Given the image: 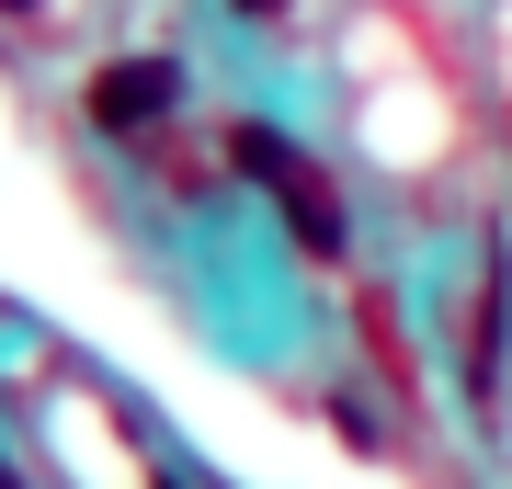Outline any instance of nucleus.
<instances>
[{
    "label": "nucleus",
    "instance_id": "nucleus-1",
    "mask_svg": "<svg viewBox=\"0 0 512 489\" xmlns=\"http://www.w3.org/2000/svg\"><path fill=\"white\" fill-rule=\"evenodd\" d=\"M228 148H239V171H262V182H274V205H285V228L308 239L319 262H342V205H330V182H319L308 160H296V148H285L274 126H239Z\"/></svg>",
    "mask_w": 512,
    "mask_h": 489
},
{
    "label": "nucleus",
    "instance_id": "nucleus-2",
    "mask_svg": "<svg viewBox=\"0 0 512 489\" xmlns=\"http://www.w3.org/2000/svg\"><path fill=\"white\" fill-rule=\"evenodd\" d=\"M160 114H171V69L160 57H114V69L92 80V126L137 137V126H160Z\"/></svg>",
    "mask_w": 512,
    "mask_h": 489
},
{
    "label": "nucleus",
    "instance_id": "nucleus-3",
    "mask_svg": "<svg viewBox=\"0 0 512 489\" xmlns=\"http://www.w3.org/2000/svg\"><path fill=\"white\" fill-rule=\"evenodd\" d=\"M239 12H285V0H239Z\"/></svg>",
    "mask_w": 512,
    "mask_h": 489
}]
</instances>
